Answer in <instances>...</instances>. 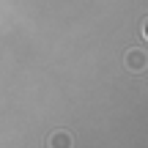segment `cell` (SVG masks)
Instances as JSON below:
<instances>
[{"mask_svg":"<svg viewBox=\"0 0 148 148\" xmlns=\"http://www.w3.org/2000/svg\"><path fill=\"white\" fill-rule=\"evenodd\" d=\"M123 69L132 71V74H143L148 69V55L143 49H137V47L126 49V52H123Z\"/></svg>","mask_w":148,"mask_h":148,"instance_id":"6da1fadb","label":"cell"},{"mask_svg":"<svg viewBox=\"0 0 148 148\" xmlns=\"http://www.w3.org/2000/svg\"><path fill=\"white\" fill-rule=\"evenodd\" d=\"M49 145H63V148H69L71 145V137H69V132H52L49 134Z\"/></svg>","mask_w":148,"mask_h":148,"instance_id":"7a4b0ae2","label":"cell"},{"mask_svg":"<svg viewBox=\"0 0 148 148\" xmlns=\"http://www.w3.org/2000/svg\"><path fill=\"white\" fill-rule=\"evenodd\" d=\"M140 33H143V38H145V41H148V16H145V19H143V22H140Z\"/></svg>","mask_w":148,"mask_h":148,"instance_id":"3957f363","label":"cell"}]
</instances>
